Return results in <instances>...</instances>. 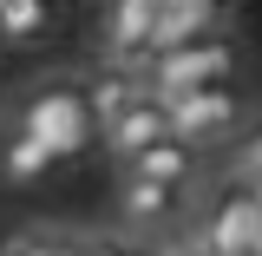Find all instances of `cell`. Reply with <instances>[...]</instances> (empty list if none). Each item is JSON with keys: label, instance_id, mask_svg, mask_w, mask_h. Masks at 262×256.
Instances as JSON below:
<instances>
[{"label": "cell", "instance_id": "obj_1", "mask_svg": "<svg viewBox=\"0 0 262 256\" xmlns=\"http://www.w3.org/2000/svg\"><path fill=\"white\" fill-rule=\"evenodd\" d=\"M7 131L33 138L53 164L85 158L98 145V125H92V112H85L79 79H39V86H27V92L13 99V112H7Z\"/></svg>", "mask_w": 262, "mask_h": 256}, {"label": "cell", "instance_id": "obj_2", "mask_svg": "<svg viewBox=\"0 0 262 256\" xmlns=\"http://www.w3.org/2000/svg\"><path fill=\"white\" fill-rule=\"evenodd\" d=\"M229 72H236V46H229L223 33L216 40H196V46H170V53H151V60L138 66V86L158 99H184V92H203V86H229Z\"/></svg>", "mask_w": 262, "mask_h": 256}, {"label": "cell", "instance_id": "obj_3", "mask_svg": "<svg viewBox=\"0 0 262 256\" xmlns=\"http://www.w3.org/2000/svg\"><path fill=\"white\" fill-rule=\"evenodd\" d=\"M236 119H243V92H236V86H203V92L164 99V125H170V138H177V145H190V151H203V145L229 138V131H236Z\"/></svg>", "mask_w": 262, "mask_h": 256}, {"label": "cell", "instance_id": "obj_4", "mask_svg": "<svg viewBox=\"0 0 262 256\" xmlns=\"http://www.w3.org/2000/svg\"><path fill=\"white\" fill-rule=\"evenodd\" d=\"M98 40H105V60L112 66H138L151 60V40H158V0H118L105 20H98Z\"/></svg>", "mask_w": 262, "mask_h": 256}, {"label": "cell", "instance_id": "obj_5", "mask_svg": "<svg viewBox=\"0 0 262 256\" xmlns=\"http://www.w3.org/2000/svg\"><path fill=\"white\" fill-rule=\"evenodd\" d=\"M98 138H105V151H112L118 164H131L138 151H151L158 138H170V125H164V105H158V99H151V92H138L125 112L112 119V125L98 131Z\"/></svg>", "mask_w": 262, "mask_h": 256}, {"label": "cell", "instance_id": "obj_6", "mask_svg": "<svg viewBox=\"0 0 262 256\" xmlns=\"http://www.w3.org/2000/svg\"><path fill=\"white\" fill-rule=\"evenodd\" d=\"M216 27H223V13H216L210 0H158V40H151V53L216 40Z\"/></svg>", "mask_w": 262, "mask_h": 256}, {"label": "cell", "instance_id": "obj_7", "mask_svg": "<svg viewBox=\"0 0 262 256\" xmlns=\"http://www.w3.org/2000/svg\"><path fill=\"white\" fill-rule=\"evenodd\" d=\"M79 92H85V112H92V125L105 131V125H112V119H118V112L131 105V99L144 92V86H138V72H131V66H112V60H98L92 72L79 79Z\"/></svg>", "mask_w": 262, "mask_h": 256}, {"label": "cell", "instance_id": "obj_8", "mask_svg": "<svg viewBox=\"0 0 262 256\" xmlns=\"http://www.w3.org/2000/svg\"><path fill=\"white\" fill-rule=\"evenodd\" d=\"M125 178H138V184H164V191H190V184H196V151L177 145V138H158L151 151H138V158L125 164Z\"/></svg>", "mask_w": 262, "mask_h": 256}, {"label": "cell", "instance_id": "obj_9", "mask_svg": "<svg viewBox=\"0 0 262 256\" xmlns=\"http://www.w3.org/2000/svg\"><path fill=\"white\" fill-rule=\"evenodd\" d=\"M177 204H184V191L138 184V178H125V184H118V217H125L131 230H170V224H177Z\"/></svg>", "mask_w": 262, "mask_h": 256}, {"label": "cell", "instance_id": "obj_10", "mask_svg": "<svg viewBox=\"0 0 262 256\" xmlns=\"http://www.w3.org/2000/svg\"><path fill=\"white\" fill-rule=\"evenodd\" d=\"M53 27H59L53 0H0V40L7 46H33V40H46Z\"/></svg>", "mask_w": 262, "mask_h": 256}, {"label": "cell", "instance_id": "obj_11", "mask_svg": "<svg viewBox=\"0 0 262 256\" xmlns=\"http://www.w3.org/2000/svg\"><path fill=\"white\" fill-rule=\"evenodd\" d=\"M53 171H59V164L46 158L33 138H20V131H7V138H0V178H7V184H20V191H27V184H46Z\"/></svg>", "mask_w": 262, "mask_h": 256}, {"label": "cell", "instance_id": "obj_12", "mask_svg": "<svg viewBox=\"0 0 262 256\" xmlns=\"http://www.w3.org/2000/svg\"><path fill=\"white\" fill-rule=\"evenodd\" d=\"M256 178H262V125L249 131V138L236 145V158H229V184H236V191H249Z\"/></svg>", "mask_w": 262, "mask_h": 256}, {"label": "cell", "instance_id": "obj_13", "mask_svg": "<svg viewBox=\"0 0 262 256\" xmlns=\"http://www.w3.org/2000/svg\"><path fill=\"white\" fill-rule=\"evenodd\" d=\"M0 256H66V243L59 237H13Z\"/></svg>", "mask_w": 262, "mask_h": 256}, {"label": "cell", "instance_id": "obj_14", "mask_svg": "<svg viewBox=\"0 0 262 256\" xmlns=\"http://www.w3.org/2000/svg\"><path fill=\"white\" fill-rule=\"evenodd\" d=\"M66 256H118L112 243H66Z\"/></svg>", "mask_w": 262, "mask_h": 256}, {"label": "cell", "instance_id": "obj_15", "mask_svg": "<svg viewBox=\"0 0 262 256\" xmlns=\"http://www.w3.org/2000/svg\"><path fill=\"white\" fill-rule=\"evenodd\" d=\"M249 204H256V210H262V178H256V184H249Z\"/></svg>", "mask_w": 262, "mask_h": 256}, {"label": "cell", "instance_id": "obj_16", "mask_svg": "<svg viewBox=\"0 0 262 256\" xmlns=\"http://www.w3.org/2000/svg\"><path fill=\"white\" fill-rule=\"evenodd\" d=\"M118 256H164V250H118Z\"/></svg>", "mask_w": 262, "mask_h": 256}, {"label": "cell", "instance_id": "obj_17", "mask_svg": "<svg viewBox=\"0 0 262 256\" xmlns=\"http://www.w3.org/2000/svg\"><path fill=\"white\" fill-rule=\"evenodd\" d=\"M249 256H262V237H256V250H249Z\"/></svg>", "mask_w": 262, "mask_h": 256}]
</instances>
